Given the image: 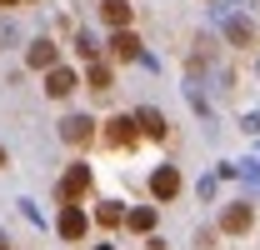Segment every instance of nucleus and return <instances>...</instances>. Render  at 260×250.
<instances>
[{"mask_svg": "<svg viewBox=\"0 0 260 250\" xmlns=\"http://www.w3.org/2000/svg\"><path fill=\"white\" fill-rule=\"evenodd\" d=\"M0 250H5V235H0Z\"/></svg>", "mask_w": 260, "mask_h": 250, "instance_id": "a211bd4d", "label": "nucleus"}, {"mask_svg": "<svg viewBox=\"0 0 260 250\" xmlns=\"http://www.w3.org/2000/svg\"><path fill=\"white\" fill-rule=\"evenodd\" d=\"M135 125H140V135H150V140H165V115L160 110H135Z\"/></svg>", "mask_w": 260, "mask_h": 250, "instance_id": "9d476101", "label": "nucleus"}, {"mask_svg": "<svg viewBox=\"0 0 260 250\" xmlns=\"http://www.w3.org/2000/svg\"><path fill=\"white\" fill-rule=\"evenodd\" d=\"M90 90H100V95L110 90V65L105 60H90Z\"/></svg>", "mask_w": 260, "mask_h": 250, "instance_id": "ddd939ff", "label": "nucleus"}, {"mask_svg": "<svg viewBox=\"0 0 260 250\" xmlns=\"http://www.w3.org/2000/svg\"><path fill=\"white\" fill-rule=\"evenodd\" d=\"M75 85H80V80H75V70H70V65H50V70H45V95H50V100H65V95L75 90Z\"/></svg>", "mask_w": 260, "mask_h": 250, "instance_id": "7ed1b4c3", "label": "nucleus"}, {"mask_svg": "<svg viewBox=\"0 0 260 250\" xmlns=\"http://www.w3.org/2000/svg\"><path fill=\"white\" fill-rule=\"evenodd\" d=\"M100 20H105L110 30L130 25V0H100Z\"/></svg>", "mask_w": 260, "mask_h": 250, "instance_id": "1a4fd4ad", "label": "nucleus"}, {"mask_svg": "<svg viewBox=\"0 0 260 250\" xmlns=\"http://www.w3.org/2000/svg\"><path fill=\"white\" fill-rule=\"evenodd\" d=\"M95 220H100V225H120V220H125V210H120L115 200H105V205L95 210Z\"/></svg>", "mask_w": 260, "mask_h": 250, "instance_id": "4468645a", "label": "nucleus"}, {"mask_svg": "<svg viewBox=\"0 0 260 250\" xmlns=\"http://www.w3.org/2000/svg\"><path fill=\"white\" fill-rule=\"evenodd\" d=\"M90 190V165H70L60 175V200H80Z\"/></svg>", "mask_w": 260, "mask_h": 250, "instance_id": "20e7f679", "label": "nucleus"}, {"mask_svg": "<svg viewBox=\"0 0 260 250\" xmlns=\"http://www.w3.org/2000/svg\"><path fill=\"white\" fill-rule=\"evenodd\" d=\"M25 60H30L35 70H50V65L60 60V50H55L50 40H35V45H30V55H25Z\"/></svg>", "mask_w": 260, "mask_h": 250, "instance_id": "9b49d317", "label": "nucleus"}, {"mask_svg": "<svg viewBox=\"0 0 260 250\" xmlns=\"http://www.w3.org/2000/svg\"><path fill=\"white\" fill-rule=\"evenodd\" d=\"M95 135V120L90 115H70V120H60V140H70V145H85Z\"/></svg>", "mask_w": 260, "mask_h": 250, "instance_id": "0eeeda50", "label": "nucleus"}, {"mask_svg": "<svg viewBox=\"0 0 260 250\" xmlns=\"http://www.w3.org/2000/svg\"><path fill=\"white\" fill-rule=\"evenodd\" d=\"M0 5H20V0H0Z\"/></svg>", "mask_w": 260, "mask_h": 250, "instance_id": "dca6fc26", "label": "nucleus"}, {"mask_svg": "<svg viewBox=\"0 0 260 250\" xmlns=\"http://www.w3.org/2000/svg\"><path fill=\"white\" fill-rule=\"evenodd\" d=\"M0 170H5V150H0Z\"/></svg>", "mask_w": 260, "mask_h": 250, "instance_id": "f3484780", "label": "nucleus"}, {"mask_svg": "<svg viewBox=\"0 0 260 250\" xmlns=\"http://www.w3.org/2000/svg\"><path fill=\"white\" fill-rule=\"evenodd\" d=\"M55 230H60L65 240H80V235L90 230V220H85V210H80L75 200H60V220H55Z\"/></svg>", "mask_w": 260, "mask_h": 250, "instance_id": "f257e3e1", "label": "nucleus"}, {"mask_svg": "<svg viewBox=\"0 0 260 250\" xmlns=\"http://www.w3.org/2000/svg\"><path fill=\"white\" fill-rule=\"evenodd\" d=\"M110 55H115V60H135V55H140V40L130 35V25H120V30L110 35Z\"/></svg>", "mask_w": 260, "mask_h": 250, "instance_id": "6e6552de", "label": "nucleus"}, {"mask_svg": "<svg viewBox=\"0 0 260 250\" xmlns=\"http://www.w3.org/2000/svg\"><path fill=\"white\" fill-rule=\"evenodd\" d=\"M150 195H155V200H175V195H180V170H175V165H160V170L150 175Z\"/></svg>", "mask_w": 260, "mask_h": 250, "instance_id": "39448f33", "label": "nucleus"}, {"mask_svg": "<svg viewBox=\"0 0 260 250\" xmlns=\"http://www.w3.org/2000/svg\"><path fill=\"white\" fill-rule=\"evenodd\" d=\"M230 40H240V45H250V40H255V30H250L245 20H230Z\"/></svg>", "mask_w": 260, "mask_h": 250, "instance_id": "2eb2a0df", "label": "nucleus"}, {"mask_svg": "<svg viewBox=\"0 0 260 250\" xmlns=\"http://www.w3.org/2000/svg\"><path fill=\"white\" fill-rule=\"evenodd\" d=\"M135 135H140V125L130 120V115L105 120V145H110V150H125V145H135Z\"/></svg>", "mask_w": 260, "mask_h": 250, "instance_id": "f03ea898", "label": "nucleus"}, {"mask_svg": "<svg viewBox=\"0 0 260 250\" xmlns=\"http://www.w3.org/2000/svg\"><path fill=\"white\" fill-rule=\"evenodd\" d=\"M95 250H110V245H95Z\"/></svg>", "mask_w": 260, "mask_h": 250, "instance_id": "6ab92c4d", "label": "nucleus"}, {"mask_svg": "<svg viewBox=\"0 0 260 250\" xmlns=\"http://www.w3.org/2000/svg\"><path fill=\"white\" fill-rule=\"evenodd\" d=\"M125 225L135 230V235H150V230H155V210H150V205H145V210H130Z\"/></svg>", "mask_w": 260, "mask_h": 250, "instance_id": "f8f14e48", "label": "nucleus"}, {"mask_svg": "<svg viewBox=\"0 0 260 250\" xmlns=\"http://www.w3.org/2000/svg\"><path fill=\"white\" fill-rule=\"evenodd\" d=\"M250 225H255V210L250 205H225V215H220V230L225 235H245Z\"/></svg>", "mask_w": 260, "mask_h": 250, "instance_id": "423d86ee", "label": "nucleus"}]
</instances>
